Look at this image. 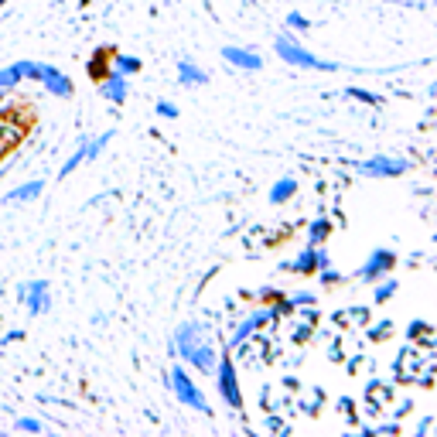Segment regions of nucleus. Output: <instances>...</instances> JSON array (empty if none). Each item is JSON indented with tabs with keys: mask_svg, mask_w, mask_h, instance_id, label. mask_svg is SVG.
Masks as SVG:
<instances>
[{
	"mask_svg": "<svg viewBox=\"0 0 437 437\" xmlns=\"http://www.w3.org/2000/svg\"><path fill=\"white\" fill-rule=\"evenodd\" d=\"M174 348H178V356L181 359H188L191 366H199V369H205V373H212L216 369V352H212V345L202 342V331H199V325H181L178 328V335H174Z\"/></svg>",
	"mask_w": 437,
	"mask_h": 437,
	"instance_id": "nucleus-1",
	"label": "nucleus"
},
{
	"mask_svg": "<svg viewBox=\"0 0 437 437\" xmlns=\"http://www.w3.org/2000/svg\"><path fill=\"white\" fill-rule=\"evenodd\" d=\"M277 55H281L283 62H291V65H301V69H314V72H335L338 65L335 62H325V59H314L308 48H301L294 41V38H287V34H281L277 38Z\"/></svg>",
	"mask_w": 437,
	"mask_h": 437,
	"instance_id": "nucleus-2",
	"label": "nucleus"
},
{
	"mask_svg": "<svg viewBox=\"0 0 437 437\" xmlns=\"http://www.w3.org/2000/svg\"><path fill=\"white\" fill-rule=\"evenodd\" d=\"M168 386H171L174 396H178L185 406L199 410V413H212V410H209V400L202 396V390L191 383V376H188L181 366H178V369H171V383H168Z\"/></svg>",
	"mask_w": 437,
	"mask_h": 437,
	"instance_id": "nucleus-3",
	"label": "nucleus"
},
{
	"mask_svg": "<svg viewBox=\"0 0 437 437\" xmlns=\"http://www.w3.org/2000/svg\"><path fill=\"white\" fill-rule=\"evenodd\" d=\"M218 393H222V400L229 406H243V393H239V379H236V366L229 356H222L218 359Z\"/></svg>",
	"mask_w": 437,
	"mask_h": 437,
	"instance_id": "nucleus-4",
	"label": "nucleus"
},
{
	"mask_svg": "<svg viewBox=\"0 0 437 437\" xmlns=\"http://www.w3.org/2000/svg\"><path fill=\"white\" fill-rule=\"evenodd\" d=\"M410 164L400 161V157H369V161H359L356 164V171L359 174H369V178H396V174H403Z\"/></svg>",
	"mask_w": 437,
	"mask_h": 437,
	"instance_id": "nucleus-5",
	"label": "nucleus"
},
{
	"mask_svg": "<svg viewBox=\"0 0 437 437\" xmlns=\"http://www.w3.org/2000/svg\"><path fill=\"white\" fill-rule=\"evenodd\" d=\"M38 82H45V89L48 93H55V96H72V82H69V76L59 72L55 65L38 62Z\"/></svg>",
	"mask_w": 437,
	"mask_h": 437,
	"instance_id": "nucleus-6",
	"label": "nucleus"
},
{
	"mask_svg": "<svg viewBox=\"0 0 437 437\" xmlns=\"http://www.w3.org/2000/svg\"><path fill=\"white\" fill-rule=\"evenodd\" d=\"M222 59L229 65H236V69H246V72H260V69H263V59H260L256 51H250V48L226 45L222 48Z\"/></svg>",
	"mask_w": 437,
	"mask_h": 437,
	"instance_id": "nucleus-7",
	"label": "nucleus"
},
{
	"mask_svg": "<svg viewBox=\"0 0 437 437\" xmlns=\"http://www.w3.org/2000/svg\"><path fill=\"white\" fill-rule=\"evenodd\" d=\"M393 270V253L390 250H376L366 263H362V270H359V277L362 281H379L383 273H390Z\"/></svg>",
	"mask_w": 437,
	"mask_h": 437,
	"instance_id": "nucleus-8",
	"label": "nucleus"
},
{
	"mask_svg": "<svg viewBox=\"0 0 437 437\" xmlns=\"http://www.w3.org/2000/svg\"><path fill=\"white\" fill-rule=\"evenodd\" d=\"M21 294L28 297V308H31V314H41L48 308V283L45 281H31L21 287Z\"/></svg>",
	"mask_w": 437,
	"mask_h": 437,
	"instance_id": "nucleus-9",
	"label": "nucleus"
},
{
	"mask_svg": "<svg viewBox=\"0 0 437 437\" xmlns=\"http://www.w3.org/2000/svg\"><path fill=\"white\" fill-rule=\"evenodd\" d=\"M103 96H106L109 103H124L126 99V76L124 72H116V69L109 72L106 82H103Z\"/></svg>",
	"mask_w": 437,
	"mask_h": 437,
	"instance_id": "nucleus-10",
	"label": "nucleus"
},
{
	"mask_svg": "<svg viewBox=\"0 0 437 437\" xmlns=\"http://www.w3.org/2000/svg\"><path fill=\"white\" fill-rule=\"evenodd\" d=\"M270 318H277V311H256V314H250V318L239 325V331L233 335V345H239L243 338H246V335H253V331L263 325V321H270Z\"/></svg>",
	"mask_w": 437,
	"mask_h": 437,
	"instance_id": "nucleus-11",
	"label": "nucleus"
},
{
	"mask_svg": "<svg viewBox=\"0 0 437 437\" xmlns=\"http://www.w3.org/2000/svg\"><path fill=\"white\" fill-rule=\"evenodd\" d=\"M41 188H45V181H28V185L7 191V195H4V202H31V199L41 195Z\"/></svg>",
	"mask_w": 437,
	"mask_h": 437,
	"instance_id": "nucleus-12",
	"label": "nucleus"
},
{
	"mask_svg": "<svg viewBox=\"0 0 437 437\" xmlns=\"http://www.w3.org/2000/svg\"><path fill=\"white\" fill-rule=\"evenodd\" d=\"M178 79H181L185 86H202V82H209V72L199 69V65H191V62H178Z\"/></svg>",
	"mask_w": 437,
	"mask_h": 437,
	"instance_id": "nucleus-13",
	"label": "nucleus"
},
{
	"mask_svg": "<svg viewBox=\"0 0 437 437\" xmlns=\"http://www.w3.org/2000/svg\"><path fill=\"white\" fill-rule=\"evenodd\" d=\"M283 270H297V273H311V270H318V263H314V246H304L297 260L283 263Z\"/></svg>",
	"mask_w": 437,
	"mask_h": 437,
	"instance_id": "nucleus-14",
	"label": "nucleus"
},
{
	"mask_svg": "<svg viewBox=\"0 0 437 437\" xmlns=\"http://www.w3.org/2000/svg\"><path fill=\"white\" fill-rule=\"evenodd\" d=\"M294 191H297V181H294V178H281L277 185L270 188V202L281 205V202H287V199H291Z\"/></svg>",
	"mask_w": 437,
	"mask_h": 437,
	"instance_id": "nucleus-15",
	"label": "nucleus"
},
{
	"mask_svg": "<svg viewBox=\"0 0 437 437\" xmlns=\"http://www.w3.org/2000/svg\"><path fill=\"white\" fill-rule=\"evenodd\" d=\"M113 137H116V130H106V134H99L93 144H86V161H96V157L103 154V147H106Z\"/></svg>",
	"mask_w": 437,
	"mask_h": 437,
	"instance_id": "nucleus-16",
	"label": "nucleus"
},
{
	"mask_svg": "<svg viewBox=\"0 0 437 437\" xmlns=\"http://www.w3.org/2000/svg\"><path fill=\"white\" fill-rule=\"evenodd\" d=\"M24 79V69H21V62L7 65V69H0V89H7V86H17Z\"/></svg>",
	"mask_w": 437,
	"mask_h": 437,
	"instance_id": "nucleus-17",
	"label": "nucleus"
},
{
	"mask_svg": "<svg viewBox=\"0 0 437 437\" xmlns=\"http://www.w3.org/2000/svg\"><path fill=\"white\" fill-rule=\"evenodd\" d=\"M109 55H113V51H109ZM113 65H116V72H124V76L141 72V59H130V55H113Z\"/></svg>",
	"mask_w": 437,
	"mask_h": 437,
	"instance_id": "nucleus-18",
	"label": "nucleus"
},
{
	"mask_svg": "<svg viewBox=\"0 0 437 437\" xmlns=\"http://www.w3.org/2000/svg\"><path fill=\"white\" fill-rule=\"evenodd\" d=\"M82 161H86V137H82V147H79L76 154H72V157H69V161L62 164V178H69V174L76 171V168L82 164Z\"/></svg>",
	"mask_w": 437,
	"mask_h": 437,
	"instance_id": "nucleus-19",
	"label": "nucleus"
},
{
	"mask_svg": "<svg viewBox=\"0 0 437 437\" xmlns=\"http://www.w3.org/2000/svg\"><path fill=\"white\" fill-rule=\"evenodd\" d=\"M328 229H331V226H328V218H318V222H314V226H311V233H308V239H311V246H318V243L325 239Z\"/></svg>",
	"mask_w": 437,
	"mask_h": 437,
	"instance_id": "nucleus-20",
	"label": "nucleus"
},
{
	"mask_svg": "<svg viewBox=\"0 0 437 437\" xmlns=\"http://www.w3.org/2000/svg\"><path fill=\"white\" fill-rule=\"evenodd\" d=\"M287 24H291L294 31H308V28H311V21H308L304 14H297V11H291V14H287Z\"/></svg>",
	"mask_w": 437,
	"mask_h": 437,
	"instance_id": "nucleus-21",
	"label": "nucleus"
},
{
	"mask_svg": "<svg viewBox=\"0 0 437 437\" xmlns=\"http://www.w3.org/2000/svg\"><path fill=\"white\" fill-rule=\"evenodd\" d=\"M393 294H396V281H386L376 287V301H386V297H393Z\"/></svg>",
	"mask_w": 437,
	"mask_h": 437,
	"instance_id": "nucleus-22",
	"label": "nucleus"
},
{
	"mask_svg": "<svg viewBox=\"0 0 437 437\" xmlns=\"http://www.w3.org/2000/svg\"><path fill=\"white\" fill-rule=\"evenodd\" d=\"M157 113H161V116H168V120H174V116H178V106L168 103V99H161V103H157Z\"/></svg>",
	"mask_w": 437,
	"mask_h": 437,
	"instance_id": "nucleus-23",
	"label": "nucleus"
},
{
	"mask_svg": "<svg viewBox=\"0 0 437 437\" xmlns=\"http://www.w3.org/2000/svg\"><path fill=\"white\" fill-rule=\"evenodd\" d=\"M318 277H321V283H335V281H338V273L331 270V263L321 266V273H318Z\"/></svg>",
	"mask_w": 437,
	"mask_h": 437,
	"instance_id": "nucleus-24",
	"label": "nucleus"
},
{
	"mask_svg": "<svg viewBox=\"0 0 437 437\" xmlns=\"http://www.w3.org/2000/svg\"><path fill=\"white\" fill-rule=\"evenodd\" d=\"M17 431H31V434H38V431H41V423H38V421H28V417H24V421H17Z\"/></svg>",
	"mask_w": 437,
	"mask_h": 437,
	"instance_id": "nucleus-25",
	"label": "nucleus"
},
{
	"mask_svg": "<svg viewBox=\"0 0 437 437\" xmlns=\"http://www.w3.org/2000/svg\"><path fill=\"white\" fill-rule=\"evenodd\" d=\"M287 304H314V294H294Z\"/></svg>",
	"mask_w": 437,
	"mask_h": 437,
	"instance_id": "nucleus-26",
	"label": "nucleus"
},
{
	"mask_svg": "<svg viewBox=\"0 0 437 437\" xmlns=\"http://www.w3.org/2000/svg\"><path fill=\"white\" fill-rule=\"evenodd\" d=\"M348 96H356V99H366V103H376V96L366 93V89H348Z\"/></svg>",
	"mask_w": 437,
	"mask_h": 437,
	"instance_id": "nucleus-27",
	"label": "nucleus"
},
{
	"mask_svg": "<svg viewBox=\"0 0 437 437\" xmlns=\"http://www.w3.org/2000/svg\"><path fill=\"white\" fill-rule=\"evenodd\" d=\"M0 4H7V0H0Z\"/></svg>",
	"mask_w": 437,
	"mask_h": 437,
	"instance_id": "nucleus-28",
	"label": "nucleus"
}]
</instances>
